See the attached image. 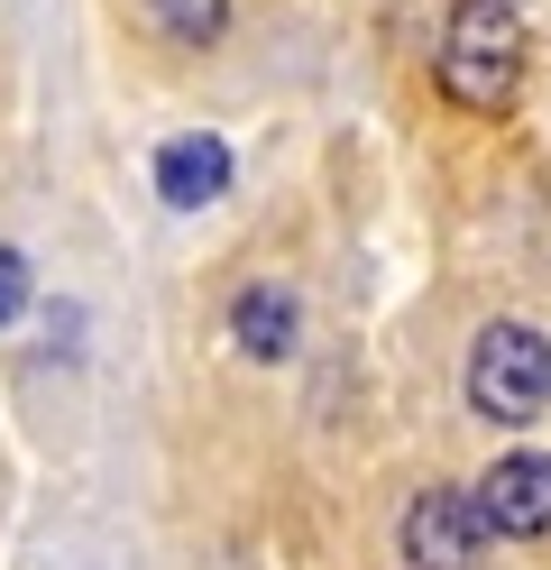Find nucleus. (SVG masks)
Here are the masks:
<instances>
[{"label": "nucleus", "mask_w": 551, "mask_h": 570, "mask_svg": "<svg viewBox=\"0 0 551 570\" xmlns=\"http://www.w3.org/2000/svg\"><path fill=\"white\" fill-rule=\"evenodd\" d=\"M478 515H488V533H514V543L551 533V451H505L478 488Z\"/></svg>", "instance_id": "nucleus-4"}, {"label": "nucleus", "mask_w": 551, "mask_h": 570, "mask_svg": "<svg viewBox=\"0 0 551 570\" xmlns=\"http://www.w3.org/2000/svg\"><path fill=\"white\" fill-rule=\"evenodd\" d=\"M230 341L248 350V360H285L294 350V295L285 285H248V295L230 304Z\"/></svg>", "instance_id": "nucleus-6"}, {"label": "nucleus", "mask_w": 551, "mask_h": 570, "mask_svg": "<svg viewBox=\"0 0 551 570\" xmlns=\"http://www.w3.org/2000/svg\"><path fill=\"white\" fill-rule=\"evenodd\" d=\"M469 405L488 423H533L551 405V341L524 323H488L469 341Z\"/></svg>", "instance_id": "nucleus-2"}, {"label": "nucleus", "mask_w": 551, "mask_h": 570, "mask_svg": "<svg viewBox=\"0 0 551 570\" xmlns=\"http://www.w3.org/2000/svg\"><path fill=\"white\" fill-rule=\"evenodd\" d=\"M514 83H524V19L505 0H460L441 28V92L469 111H505Z\"/></svg>", "instance_id": "nucleus-1"}, {"label": "nucleus", "mask_w": 551, "mask_h": 570, "mask_svg": "<svg viewBox=\"0 0 551 570\" xmlns=\"http://www.w3.org/2000/svg\"><path fill=\"white\" fill-rule=\"evenodd\" d=\"M147 19H157L175 47H220V28H230V0H147Z\"/></svg>", "instance_id": "nucleus-7"}, {"label": "nucleus", "mask_w": 551, "mask_h": 570, "mask_svg": "<svg viewBox=\"0 0 551 570\" xmlns=\"http://www.w3.org/2000/svg\"><path fill=\"white\" fill-rule=\"evenodd\" d=\"M157 194L175 212L220 203V194H230V148H220V138H166V148H157Z\"/></svg>", "instance_id": "nucleus-5"}, {"label": "nucleus", "mask_w": 551, "mask_h": 570, "mask_svg": "<svg viewBox=\"0 0 551 570\" xmlns=\"http://www.w3.org/2000/svg\"><path fill=\"white\" fill-rule=\"evenodd\" d=\"M395 552H404V570H478L488 515H478V497H460V488H423L414 507H404V524H395Z\"/></svg>", "instance_id": "nucleus-3"}, {"label": "nucleus", "mask_w": 551, "mask_h": 570, "mask_svg": "<svg viewBox=\"0 0 551 570\" xmlns=\"http://www.w3.org/2000/svg\"><path fill=\"white\" fill-rule=\"evenodd\" d=\"M19 304H28V258L0 248V323H19Z\"/></svg>", "instance_id": "nucleus-8"}]
</instances>
